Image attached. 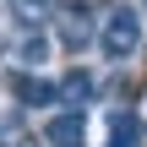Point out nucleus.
Instances as JSON below:
<instances>
[{
    "label": "nucleus",
    "mask_w": 147,
    "mask_h": 147,
    "mask_svg": "<svg viewBox=\"0 0 147 147\" xmlns=\"http://www.w3.org/2000/svg\"><path fill=\"white\" fill-rule=\"evenodd\" d=\"M0 147H38V142H33V131H27L22 120H5V125H0Z\"/></svg>",
    "instance_id": "6e6552de"
},
{
    "label": "nucleus",
    "mask_w": 147,
    "mask_h": 147,
    "mask_svg": "<svg viewBox=\"0 0 147 147\" xmlns=\"http://www.w3.org/2000/svg\"><path fill=\"white\" fill-rule=\"evenodd\" d=\"M55 93H60V104L87 109V98H93V76H87V71H65V76L55 82Z\"/></svg>",
    "instance_id": "39448f33"
},
{
    "label": "nucleus",
    "mask_w": 147,
    "mask_h": 147,
    "mask_svg": "<svg viewBox=\"0 0 147 147\" xmlns=\"http://www.w3.org/2000/svg\"><path fill=\"white\" fill-rule=\"evenodd\" d=\"M136 136H142L136 115H131V109H109V142L104 147H136Z\"/></svg>",
    "instance_id": "423d86ee"
},
{
    "label": "nucleus",
    "mask_w": 147,
    "mask_h": 147,
    "mask_svg": "<svg viewBox=\"0 0 147 147\" xmlns=\"http://www.w3.org/2000/svg\"><path fill=\"white\" fill-rule=\"evenodd\" d=\"M11 98H16L22 109H55V104H60V93H55V82H49V76H38L33 65H22V71H11Z\"/></svg>",
    "instance_id": "20e7f679"
},
{
    "label": "nucleus",
    "mask_w": 147,
    "mask_h": 147,
    "mask_svg": "<svg viewBox=\"0 0 147 147\" xmlns=\"http://www.w3.org/2000/svg\"><path fill=\"white\" fill-rule=\"evenodd\" d=\"M55 38L60 49H87L98 44V11H82V5H55Z\"/></svg>",
    "instance_id": "f03ea898"
},
{
    "label": "nucleus",
    "mask_w": 147,
    "mask_h": 147,
    "mask_svg": "<svg viewBox=\"0 0 147 147\" xmlns=\"http://www.w3.org/2000/svg\"><path fill=\"white\" fill-rule=\"evenodd\" d=\"M5 5H11L16 27H44V22H49V11H55V0H5Z\"/></svg>",
    "instance_id": "0eeeda50"
},
{
    "label": "nucleus",
    "mask_w": 147,
    "mask_h": 147,
    "mask_svg": "<svg viewBox=\"0 0 147 147\" xmlns=\"http://www.w3.org/2000/svg\"><path fill=\"white\" fill-rule=\"evenodd\" d=\"M44 147H87V109L60 104V115H49L44 125Z\"/></svg>",
    "instance_id": "7ed1b4c3"
},
{
    "label": "nucleus",
    "mask_w": 147,
    "mask_h": 147,
    "mask_svg": "<svg viewBox=\"0 0 147 147\" xmlns=\"http://www.w3.org/2000/svg\"><path fill=\"white\" fill-rule=\"evenodd\" d=\"M98 49H104L109 65H125V60L142 49V16H136L131 5H109L104 22H98Z\"/></svg>",
    "instance_id": "f257e3e1"
},
{
    "label": "nucleus",
    "mask_w": 147,
    "mask_h": 147,
    "mask_svg": "<svg viewBox=\"0 0 147 147\" xmlns=\"http://www.w3.org/2000/svg\"><path fill=\"white\" fill-rule=\"evenodd\" d=\"M55 5H82V11H104L109 0H55Z\"/></svg>",
    "instance_id": "1a4fd4ad"
}]
</instances>
